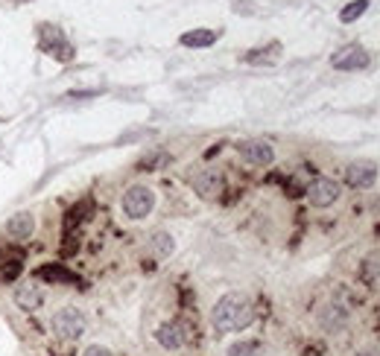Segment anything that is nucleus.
Here are the masks:
<instances>
[{"instance_id":"nucleus-1","label":"nucleus","mask_w":380,"mask_h":356,"mask_svg":"<svg viewBox=\"0 0 380 356\" xmlns=\"http://www.w3.org/2000/svg\"><path fill=\"white\" fill-rule=\"evenodd\" d=\"M211 321L220 333H237V330H246L249 325L255 321V307L252 301L240 292H228L214 304L211 312Z\"/></svg>"},{"instance_id":"nucleus-2","label":"nucleus","mask_w":380,"mask_h":356,"mask_svg":"<svg viewBox=\"0 0 380 356\" xmlns=\"http://www.w3.org/2000/svg\"><path fill=\"white\" fill-rule=\"evenodd\" d=\"M85 327H88V321L76 307H62L56 316H53V333H56L59 339H79Z\"/></svg>"},{"instance_id":"nucleus-3","label":"nucleus","mask_w":380,"mask_h":356,"mask_svg":"<svg viewBox=\"0 0 380 356\" xmlns=\"http://www.w3.org/2000/svg\"><path fill=\"white\" fill-rule=\"evenodd\" d=\"M155 208V193L149 187H129L123 193V213L129 219H144L149 217V210Z\"/></svg>"},{"instance_id":"nucleus-4","label":"nucleus","mask_w":380,"mask_h":356,"mask_svg":"<svg viewBox=\"0 0 380 356\" xmlns=\"http://www.w3.org/2000/svg\"><path fill=\"white\" fill-rule=\"evenodd\" d=\"M237 149H240V158L246 164H255V167H269L275 161V149L266 140H243Z\"/></svg>"},{"instance_id":"nucleus-5","label":"nucleus","mask_w":380,"mask_h":356,"mask_svg":"<svg viewBox=\"0 0 380 356\" xmlns=\"http://www.w3.org/2000/svg\"><path fill=\"white\" fill-rule=\"evenodd\" d=\"M307 199H310V204H316V208H331V204L340 199V184H336L333 178H316L307 187Z\"/></svg>"},{"instance_id":"nucleus-6","label":"nucleus","mask_w":380,"mask_h":356,"mask_svg":"<svg viewBox=\"0 0 380 356\" xmlns=\"http://www.w3.org/2000/svg\"><path fill=\"white\" fill-rule=\"evenodd\" d=\"M345 181H349V187H354V190L372 187L377 181V167L372 161H354V164L345 169Z\"/></svg>"},{"instance_id":"nucleus-7","label":"nucleus","mask_w":380,"mask_h":356,"mask_svg":"<svg viewBox=\"0 0 380 356\" xmlns=\"http://www.w3.org/2000/svg\"><path fill=\"white\" fill-rule=\"evenodd\" d=\"M333 68L336 70H363V68H368V53L357 44L342 47L333 53Z\"/></svg>"},{"instance_id":"nucleus-8","label":"nucleus","mask_w":380,"mask_h":356,"mask_svg":"<svg viewBox=\"0 0 380 356\" xmlns=\"http://www.w3.org/2000/svg\"><path fill=\"white\" fill-rule=\"evenodd\" d=\"M184 339H188V330H184L181 321H164V325L155 330V342L167 351H179Z\"/></svg>"},{"instance_id":"nucleus-9","label":"nucleus","mask_w":380,"mask_h":356,"mask_svg":"<svg viewBox=\"0 0 380 356\" xmlns=\"http://www.w3.org/2000/svg\"><path fill=\"white\" fill-rule=\"evenodd\" d=\"M193 190L199 193L205 199H214L223 193V176L216 169H202L197 178H193Z\"/></svg>"},{"instance_id":"nucleus-10","label":"nucleus","mask_w":380,"mask_h":356,"mask_svg":"<svg viewBox=\"0 0 380 356\" xmlns=\"http://www.w3.org/2000/svg\"><path fill=\"white\" fill-rule=\"evenodd\" d=\"M6 231L12 240H27V236L36 231V219H32V213H15V217L6 222Z\"/></svg>"},{"instance_id":"nucleus-11","label":"nucleus","mask_w":380,"mask_h":356,"mask_svg":"<svg viewBox=\"0 0 380 356\" xmlns=\"http://www.w3.org/2000/svg\"><path fill=\"white\" fill-rule=\"evenodd\" d=\"M38 280H53V284H79V277H76L73 272H68L64 266L59 263H50V266H41L36 272Z\"/></svg>"},{"instance_id":"nucleus-12","label":"nucleus","mask_w":380,"mask_h":356,"mask_svg":"<svg viewBox=\"0 0 380 356\" xmlns=\"http://www.w3.org/2000/svg\"><path fill=\"white\" fill-rule=\"evenodd\" d=\"M15 304L21 307V310H36L38 304H41V292L36 286H18L15 289Z\"/></svg>"},{"instance_id":"nucleus-13","label":"nucleus","mask_w":380,"mask_h":356,"mask_svg":"<svg viewBox=\"0 0 380 356\" xmlns=\"http://www.w3.org/2000/svg\"><path fill=\"white\" fill-rule=\"evenodd\" d=\"M214 41H216V36L211 29H193V32H184V36H181L184 47H211Z\"/></svg>"},{"instance_id":"nucleus-14","label":"nucleus","mask_w":380,"mask_h":356,"mask_svg":"<svg viewBox=\"0 0 380 356\" xmlns=\"http://www.w3.org/2000/svg\"><path fill=\"white\" fill-rule=\"evenodd\" d=\"M363 277H366V280H372V284H377V280H380V251H372V254L366 257Z\"/></svg>"},{"instance_id":"nucleus-15","label":"nucleus","mask_w":380,"mask_h":356,"mask_svg":"<svg viewBox=\"0 0 380 356\" xmlns=\"http://www.w3.org/2000/svg\"><path fill=\"white\" fill-rule=\"evenodd\" d=\"M366 6H368V0H354V3H349L340 12V20H345V24H351V20H357L363 12H366Z\"/></svg>"},{"instance_id":"nucleus-16","label":"nucleus","mask_w":380,"mask_h":356,"mask_svg":"<svg viewBox=\"0 0 380 356\" xmlns=\"http://www.w3.org/2000/svg\"><path fill=\"white\" fill-rule=\"evenodd\" d=\"M152 248H155V254L167 257L173 251V236L170 234H155V236H152Z\"/></svg>"},{"instance_id":"nucleus-17","label":"nucleus","mask_w":380,"mask_h":356,"mask_svg":"<svg viewBox=\"0 0 380 356\" xmlns=\"http://www.w3.org/2000/svg\"><path fill=\"white\" fill-rule=\"evenodd\" d=\"M228 356H257V344L255 342H237L228 348Z\"/></svg>"},{"instance_id":"nucleus-18","label":"nucleus","mask_w":380,"mask_h":356,"mask_svg":"<svg viewBox=\"0 0 380 356\" xmlns=\"http://www.w3.org/2000/svg\"><path fill=\"white\" fill-rule=\"evenodd\" d=\"M82 356H112V351L103 348V344H88V348L82 351Z\"/></svg>"}]
</instances>
